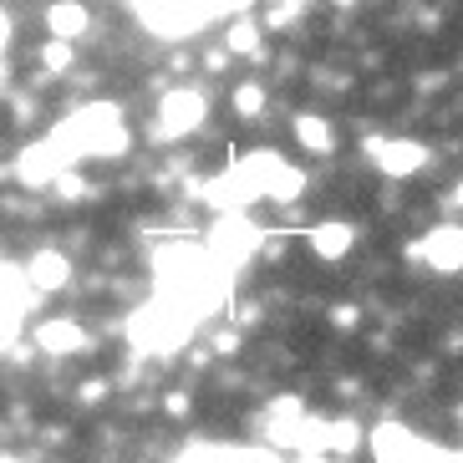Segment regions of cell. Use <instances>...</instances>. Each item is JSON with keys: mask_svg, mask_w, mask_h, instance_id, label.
<instances>
[{"mask_svg": "<svg viewBox=\"0 0 463 463\" xmlns=\"http://www.w3.org/2000/svg\"><path fill=\"white\" fill-rule=\"evenodd\" d=\"M31 341H36V352H46V356H77V352H87V331H82L77 316H46Z\"/></svg>", "mask_w": 463, "mask_h": 463, "instance_id": "8992f818", "label": "cell"}, {"mask_svg": "<svg viewBox=\"0 0 463 463\" xmlns=\"http://www.w3.org/2000/svg\"><path fill=\"white\" fill-rule=\"evenodd\" d=\"M67 153L56 148V137H42V143H26V148L15 153V184H26V189H42V184H56V178L67 174Z\"/></svg>", "mask_w": 463, "mask_h": 463, "instance_id": "277c9868", "label": "cell"}, {"mask_svg": "<svg viewBox=\"0 0 463 463\" xmlns=\"http://www.w3.org/2000/svg\"><path fill=\"white\" fill-rule=\"evenodd\" d=\"M453 209H463V184H458V189H453Z\"/></svg>", "mask_w": 463, "mask_h": 463, "instance_id": "d6986e66", "label": "cell"}, {"mask_svg": "<svg viewBox=\"0 0 463 463\" xmlns=\"http://www.w3.org/2000/svg\"><path fill=\"white\" fill-rule=\"evenodd\" d=\"M306 240H311V250L321 260H341L346 250L356 245V230H352V224H341V219H326V224H311Z\"/></svg>", "mask_w": 463, "mask_h": 463, "instance_id": "30bf717a", "label": "cell"}, {"mask_svg": "<svg viewBox=\"0 0 463 463\" xmlns=\"http://www.w3.org/2000/svg\"><path fill=\"white\" fill-rule=\"evenodd\" d=\"M224 52L230 56H255L260 52V26L250 21V15H234L230 31H224Z\"/></svg>", "mask_w": 463, "mask_h": 463, "instance_id": "7c38bea8", "label": "cell"}, {"mask_svg": "<svg viewBox=\"0 0 463 463\" xmlns=\"http://www.w3.org/2000/svg\"><path fill=\"white\" fill-rule=\"evenodd\" d=\"M230 102H234V112H240L245 123H255V118H265V102H270V92H265L260 82H240Z\"/></svg>", "mask_w": 463, "mask_h": 463, "instance_id": "4fadbf2b", "label": "cell"}, {"mask_svg": "<svg viewBox=\"0 0 463 463\" xmlns=\"http://www.w3.org/2000/svg\"><path fill=\"white\" fill-rule=\"evenodd\" d=\"M52 189L61 194V199H82V189H87V184H82V178H77V174H61V178H56V184H52Z\"/></svg>", "mask_w": 463, "mask_h": 463, "instance_id": "2e32d148", "label": "cell"}, {"mask_svg": "<svg viewBox=\"0 0 463 463\" xmlns=\"http://www.w3.org/2000/svg\"><path fill=\"white\" fill-rule=\"evenodd\" d=\"M422 255L433 270H463V230L458 224H438L428 240H422Z\"/></svg>", "mask_w": 463, "mask_h": 463, "instance_id": "9c48e42d", "label": "cell"}, {"mask_svg": "<svg viewBox=\"0 0 463 463\" xmlns=\"http://www.w3.org/2000/svg\"><path fill=\"white\" fill-rule=\"evenodd\" d=\"M296 143L306 153H336V128L321 112H300L296 118Z\"/></svg>", "mask_w": 463, "mask_h": 463, "instance_id": "8fae6325", "label": "cell"}, {"mask_svg": "<svg viewBox=\"0 0 463 463\" xmlns=\"http://www.w3.org/2000/svg\"><path fill=\"white\" fill-rule=\"evenodd\" d=\"M265 245V230H255L245 214H219L214 219V234H209V255L230 270V265H245L255 250Z\"/></svg>", "mask_w": 463, "mask_h": 463, "instance_id": "3957f363", "label": "cell"}, {"mask_svg": "<svg viewBox=\"0 0 463 463\" xmlns=\"http://www.w3.org/2000/svg\"><path fill=\"white\" fill-rule=\"evenodd\" d=\"M204 118H209V97L194 92V87H174V92L158 97L153 133L164 137V143H178V137H189L194 128H204Z\"/></svg>", "mask_w": 463, "mask_h": 463, "instance_id": "7a4b0ae2", "label": "cell"}, {"mask_svg": "<svg viewBox=\"0 0 463 463\" xmlns=\"http://www.w3.org/2000/svg\"><path fill=\"white\" fill-rule=\"evenodd\" d=\"M164 412H168V418H184V412H189V397H184V392H168V397H164Z\"/></svg>", "mask_w": 463, "mask_h": 463, "instance_id": "e0dca14e", "label": "cell"}, {"mask_svg": "<svg viewBox=\"0 0 463 463\" xmlns=\"http://www.w3.org/2000/svg\"><path fill=\"white\" fill-rule=\"evenodd\" d=\"M46 31H52L56 42H82L87 31H92V5L87 0H52L46 5Z\"/></svg>", "mask_w": 463, "mask_h": 463, "instance_id": "ba28073f", "label": "cell"}, {"mask_svg": "<svg viewBox=\"0 0 463 463\" xmlns=\"http://www.w3.org/2000/svg\"><path fill=\"white\" fill-rule=\"evenodd\" d=\"M26 286L42 290V296H56V290L71 286V260L61 250H36L26 260Z\"/></svg>", "mask_w": 463, "mask_h": 463, "instance_id": "52a82bcc", "label": "cell"}, {"mask_svg": "<svg viewBox=\"0 0 463 463\" xmlns=\"http://www.w3.org/2000/svg\"><path fill=\"white\" fill-rule=\"evenodd\" d=\"M56 148L67 153L71 164L77 158H128L133 148V133H128V118L118 102H92V108H77L67 123L56 128Z\"/></svg>", "mask_w": 463, "mask_h": 463, "instance_id": "6da1fadb", "label": "cell"}, {"mask_svg": "<svg viewBox=\"0 0 463 463\" xmlns=\"http://www.w3.org/2000/svg\"><path fill=\"white\" fill-rule=\"evenodd\" d=\"M372 164L392 178H408V174H418V168H428V148L412 143V137H377V143H372Z\"/></svg>", "mask_w": 463, "mask_h": 463, "instance_id": "5b68a950", "label": "cell"}, {"mask_svg": "<svg viewBox=\"0 0 463 463\" xmlns=\"http://www.w3.org/2000/svg\"><path fill=\"white\" fill-rule=\"evenodd\" d=\"M255 5H260V0H214V15H230V21H234V15H250Z\"/></svg>", "mask_w": 463, "mask_h": 463, "instance_id": "9a60e30c", "label": "cell"}, {"mask_svg": "<svg viewBox=\"0 0 463 463\" xmlns=\"http://www.w3.org/2000/svg\"><path fill=\"white\" fill-rule=\"evenodd\" d=\"M42 67H46V77H67V71L77 67V46L52 36V42L42 46Z\"/></svg>", "mask_w": 463, "mask_h": 463, "instance_id": "5bb4252c", "label": "cell"}, {"mask_svg": "<svg viewBox=\"0 0 463 463\" xmlns=\"http://www.w3.org/2000/svg\"><path fill=\"white\" fill-rule=\"evenodd\" d=\"M5 46H11V15L0 11V56H5Z\"/></svg>", "mask_w": 463, "mask_h": 463, "instance_id": "ac0fdd59", "label": "cell"}]
</instances>
